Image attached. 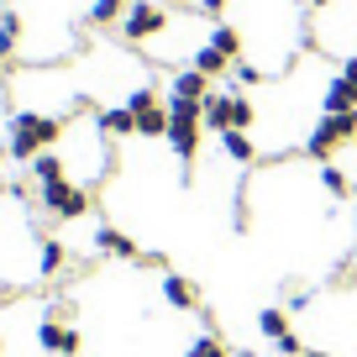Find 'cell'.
<instances>
[{
    "instance_id": "f1b7e54d",
    "label": "cell",
    "mask_w": 357,
    "mask_h": 357,
    "mask_svg": "<svg viewBox=\"0 0 357 357\" xmlns=\"http://www.w3.org/2000/svg\"><path fill=\"white\" fill-rule=\"evenodd\" d=\"M352 226H357V211H352Z\"/></svg>"
},
{
    "instance_id": "f546056e",
    "label": "cell",
    "mask_w": 357,
    "mask_h": 357,
    "mask_svg": "<svg viewBox=\"0 0 357 357\" xmlns=\"http://www.w3.org/2000/svg\"><path fill=\"white\" fill-rule=\"evenodd\" d=\"M0 63H6V58H0Z\"/></svg>"
},
{
    "instance_id": "7402d4cb",
    "label": "cell",
    "mask_w": 357,
    "mask_h": 357,
    "mask_svg": "<svg viewBox=\"0 0 357 357\" xmlns=\"http://www.w3.org/2000/svg\"><path fill=\"white\" fill-rule=\"evenodd\" d=\"M321 190L331 195V200H342V195H347V174H342L336 163H326V168H321Z\"/></svg>"
},
{
    "instance_id": "277c9868",
    "label": "cell",
    "mask_w": 357,
    "mask_h": 357,
    "mask_svg": "<svg viewBox=\"0 0 357 357\" xmlns=\"http://www.w3.org/2000/svg\"><path fill=\"white\" fill-rule=\"evenodd\" d=\"M168 32V6L158 0H132L121 16V37L126 43H147V37H163Z\"/></svg>"
},
{
    "instance_id": "4316f807",
    "label": "cell",
    "mask_w": 357,
    "mask_h": 357,
    "mask_svg": "<svg viewBox=\"0 0 357 357\" xmlns=\"http://www.w3.org/2000/svg\"><path fill=\"white\" fill-rule=\"evenodd\" d=\"M305 357H336V352H321V347H315V352H305Z\"/></svg>"
},
{
    "instance_id": "7c38bea8",
    "label": "cell",
    "mask_w": 357,
    "mask_h": 357,
    "mask_svg": "<svg viewBox=\"0 0 357 357\" xmlns=\"http://www.w3.org/2000/svg\"><path fill=\"white\" fill-rule=\"evenodd\" d=\"M63 263H68L63 242H58V236H43V247H37V273L53 279V273H63Z\"/></svg>"
},
{
    "instance_id": "8992f818",
    "label": "cell",
    "mask_w": 357,
    "mask_h": 357,
    "mask_svg": "<svg viewBox=\"0 0 357 357\" xmlns=\"http://www.w3.org/2000/svg\"><path fill=\"white\" fill-rule=\"evenodd\" d=\"M37 200H43V211H53L58 221H79V215H89V190L84 184H43L37 190Z\"/></svg>"
},
{
    "instance_id": "6da1fadb",
    "label": "cell",
    "mask_w": 357,
    "mask_h": 357,
    "mask_svg": "<svg viewBox=\"0 0 357 357\" xmlns=\"http://www.w3.org/2000/svg\"><path fill=\"white\" fill-rule=\"evenodd\" d=\"M58 137H63V126H58V116H47V111H22L11 121V158L16 163H32L37 153H47V147L58 142Z\"/></svg>"
},
{
    "instance_id": "2e32d148",
    "label": "cell",
    "mask_w": 357,
    "mask_h": 357,
    "mask_svg": "<svg viewBox=\"0 0 357 357\" xmlns=\"http://www.w3.org/2000/svg\"><path fill=\"white\" fill-rule=\"evenodd\" d=\"M137 137H168V105H147V111H137Z\"/></svg>"
},
{
    "instance_id": "7a4b0ae2",
    "label": "cell",
    "mask_w": 357,
    "mask_h": 357,
    "mask_svg": "<svg viewBox=\"0 0 357 357\" xmlns=\"http://www.w3.org/2000/svg\"><path fill=\"white\" fill-rule=\"evenodd\" d=\"M200 126H205V105L168 100V147H174L178 163H195V153H200Z\"/></svg>"
},
{
    "instance_id": "4fadbf2b",
    "label": "cell",
    "mask_w": 357,
    "mask_h": 357,
    "mask_svg": "<svg viewBox=\"0 0 357 357\" xmlns=\"http://www.w3.org/2000/svg\"><path fill=\"white\" fill-rule=\"evenodd\" d=\"M163 300L174 305V310H195V284L178 279V273H163Z\"/></svg>"
},
{
    "instance_id": "3957f363",
    "label": "cell",
    "mask_w": 357,
    "mask_h": 357,
    "mask_svg": "<svg viewBox=\"0 0 357 357\" xmlns=\"http://www.w3.org/2000/svg\"><path fill=\"white\" fill-rule=\"evenodd\" d=\"M357 137V111H342V116H321V121L310 126V137H305V147H310V158H331L336 147H347Z\"/></svg>"
},
{
    "instance_id": "cb8c5ba5",
    "label": "cell",
    "mask_w": 357,
    "mask_h": 357,
    "mask_svg": "<svg viewBox=\"0 0 357 357\" xmlns=\"http://www.w3.org/2000/svg\"><path fill=\"white\" fill-rule=\"evenodd\" d=\"M126 105H132V111H147V105H158V95H153V89H132V100H126Z\"/></svg>"
},
{
    "instance_id": "9c48e42d",
    "label": "cell",
    "mask_w": 357,
    "mask_h": 357,
    "mask_svg": "<svg viewBox=\"0 0 357 357\" xmlns=\"http://www.w3.org/2000/svg\"><path fill=\"white\" fill-rule=\"evenodd\" d=\"M321 111H326V116L357 111V84H347L342 74H336V79H326V89H321Z\"/></svg>"
},
{
    "instance_id": "ac0fdd59",
    "label": "cell",
    "mask_w": 357,
    "mask_h": 357,
    "mask_svg": "<svg viewBox=\"0 0 357 357\" xmlns=\"http://www.w3.org/2000/svg\"><path fill=\"white\" fill-rule=\"evenodd\" d=\"M205 43H211L215 53H226V58H231V63H236V58H242V32H236V26H215V32L205 37Z\"/></svg>"
},
{
    "instance_id": "603a6c76",
    "label": "cell",
    "mask_w": 357,
    "mask_h": 357,
    "mask_svg": "<svg viewBox=\"0 0 357 357\" xmlns=\"http://www.w3.org/2000/svg\"><path fill=\"white\" fill-rule=\"evenodd\" d=\"M190 357H226V347H221V336H195Z\"/></svg>"
},
{
    "instance_id": "5b68a950",
    "label": "cell",
    "mask_w": 357,
    "mask_h": 357,
    "mask_svg": "<svg viewBox=\"0 0 357 357\" xmlns=\"http://www.w3.org/2000/svg\"><path fill=\"white\" fill-rule=\"evenodd\" d=\"M252 100H247V95H211V100H205V126H211V132H247V126H252Z\"/></svg>"
},
{
    "instance_id": "484cf974",
    "label": "cell",
    "mask_w": 357,
    "mask_h": 357,
    "mask_svg": "<svg viewBox=\"0 0 357 357\" xmlns=\"http://www.w3.org/2000/svg\"><path fill=\"white\" fill-rule=\"evenodd\" d=\"M200 11H205V16H221V11H226V0H200Z\"/></svg>"
},
{
    "instance_id": "83f0119b",
    "label": "cell",
    "mask_w": 357,
    "mask_h": 357,
    "mask_svg": "<svg viewBox=\"0 0 357 357\" xmlns=\"http://www.w3.org/2000/svg\"><path fill=\"white\" fill-rule=\"evenodd\" d=\"M310 6H315V11H321V6H331V0H310Z\"/></svg>"
},
{
    "instance_id": "8fae6325",
    "label": "cell",
    "mask_w": 357,
    "mask_h": 357,
    "mask_svg": "<svg viewBox=\"0 0 357 357\" xmlns=\"http://www.w3.org/2000/svg\"><path fill=\"white\" fill-rule=\"evenodd\" d=\"M95 126H100V137H137V111L132 105H111V111H100L95 116Z\"/></svg>"
},
{
    "instance_id": "ffe728a7",
    "label": "cell",
    "mask_w": 357,
    "mask_h": 357,
    "mask_svg": "<svg viewBox=\"0 0 357 357\" xmlns=\"http://www.w3.org/2000/svg\"><path fill=\"white\" fill-rule=\"evenodd\" d=\"M226 63H231V58H226V53H215L211 43H200V47H195V68H200V74H211V79H215Z\"/></svg>"
},
{
    "instance_id": "30bf717a",
    "label": "cell",
    "mask_w": 357,
    "mask_h": 357,
    "mask_svg": "<svg viewBox=\"0 0 357 357\" xmlns=\"http://www.w3.org/2000/svg\"><path fill=\"white\" fill-rule=\"evenodd\" d=\"M95 247H100L105 257H121V263H132V257H142V247H137L132 236L121 231V226H100V231H95Z\"/></svg>"
},
{
    "instance_id": "9a60e30c",
    "label": "cell",
    "mask_w": 357,
    "mask_h": 357,
    "mask_svg": "<svg viewBox=\"0 0 357 357\" xmlns=\"http://www.w3.org/2000/svg\"><path fill=\"white\" fill-rule=\"evenodd\" d=\"M32 178H37V190H43V184H63V158L58 153H37L32 158Z\"/></svg>"
},
{
    "instance_id": "5bb4252c",
    "label": "cell",
    "mask_w": 357,
    "mask_h": 357,
    "mask_svg": "<svg viewBox=\"0 0 357 357\" xmlns=\"http://www.w3.org/2000/svg\"><path fill=\"white\" fill-rule=\"evenodd\" d=\"M126 6H132V0H95V6L84 11V22L89 26H116L126 16Z\"/></svg>"
},
{
    "instance_id": "52a82bcc",
    "label": "cell",
    "mask_w": 357,
    "mask_h": 357,
    "mask_svg": "<svg viewBox=\"0 0 357 357\" xmlns=\"http://www.w3.org/2000/svg\"><path fill=\"white\" fill-rule=\"evenodd\" d=\"M37 342H43V352H53V357H79L84 336H79L74 326H63V321H43L37 326Z\"/></svg>"
},
{
    "instance_id": "ba28073f",
    "label": "cell",
    "mask_w": 357,
    "mask_h": 357,
    "mask_svg": "<svg viewBox=\"0 0 357 357\" xmlns=\"http://www.w3.org/2000/svg\"><path fill=\"white\" fill-rule=\"evenodd\" d=\"M215 89H211V74H200V68H184V74L168 84V100H190V105H205Z\"/></svg>"
},
{
    "instance_id": "d4e9b609",
    "label": "cell",
    "mask_w": 357,
    "mask_h": 357,
    "mask_svg": "<svg viewBox=\"0 0 357 357\" xmlns=\"http://www.w3.org/2000/svg\"><path fill=\"white\" fill-rule=\"evenodd\" d=\"M336 74H342L347 84H357V53H352V58H342V68H336Z\"/></svg>"
},
{
    "instance_id": "44dd1931",
    "label": "cell",
    "mask_w": 357,
    "mask_h": 357,
    "mask_svg": "<svg viewBox=\"0 0 357 357\" xmlns=\"http://www.w3.org/2000/svg\"><path fill=\"white\" fill-rule=\"evenodd\" d=\"M16 37H22V22H16V11H0V58L16 53Z\"/></svg>"
},
{
    "instance_id": "e0dca14e",
    "label": "cell",
    "mask_w": 357,
    "mask_h": 357,
    "mask_svg": "<svg viewBox=\"0 0 357 357\" xmlns=\"http://www.w3.org/2000/svg\"><path fill=\"white\" fill-rule=\"evenodd\" d=\"M221 147H226V158L242 163V168L257 158V147H252V137H247V132H221Z\"/></svg>"
},
{
    "instance_id": "d6986e66",
    "label": "cell",
    "mask_w": 357,
    "mask_h": 357,
    "mask_svg": "<svg viewBox=\"0 0 357 357\" xmlns=\"http://www.w3.org/2000/svg\"><path fill=\"white\" fill-rule=\"evenodd\" d=\"M257 331H263L268 342L279 347L284 336H289V315H284V310H263V315H257Z\"/></svg>"
}]
</instances>
